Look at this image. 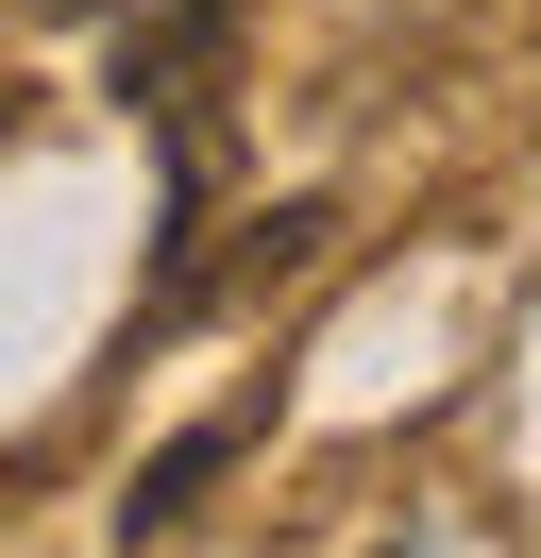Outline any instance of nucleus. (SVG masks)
<instances>
[{
	"mask_svg": "<svg viewBox=\"0 0 541 558\" xmlns=\"http://www.w3.org/2000/svg\"><path fill=\"white\" fill-rule=\"evenodd\" d=\"M237 17L254 0H135L119 17V102L169 136V238H187L203 170H220V51H237Z\"/></svg>",
	"mask_w": 541,
	"mask_h": 558,
	"instance_id": "nucleus-1",
	"label": "nucleus"
},
{
	"mask_svg": "<svg viewBox=\"0 0 541 558\" xmlns=\"http://www.w3.org/2000/svg\"><path fill=\"white\" fill-rule=\"evenodd\" d=\"M237 440H254V407H220V423H187V440H169V457H153V474H135V508H119V524H187V490H203V474H220V457H237Z\"/></svg>",
	"mask_w": 541,
	"mask_h": 558,
	"instance_id": "nucleus-2",
	"label": "nucleus"
}]
</instances>
